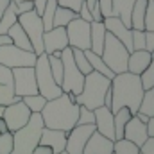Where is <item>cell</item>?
<instances>
[{
    "instance_id": "cell-1",
    "label": "cell",
    "mask_w": 154,
    "mask_h": 154,
    "mask_svg": "<svg viewBox=\"0 0 154 154\" xmlns=\"http://www.w3.org/2000/svg\"><path fill=\"white\" fill-rule=\"evenodd\" d=\"M143 86L140 75L131 72L115 74L111 79V111L115 113L120 108H127L131 115H136L143 99Z\"/></svg>"
},
{
    "instance_id": "cell-2",
    "label": "cell",
    "mask_w": 154,
    "mask_h": 154,
    "mask_svg": "<svg viewBox=\"0 0 154 154\" xmlns=\"http://www.w3.org/2000/svg\"><path fill=\"white\" fill-rule=\"evenodd\" d=\"M39 115L43 118L45 127L68 133L77 124V116H79V104L75 102V95L63 91L56 99L47 100Z\"/></svg>"
},
{
    "instance_id": "cell-3",
    "label": "cell",
    "mask_w": 154,
    "mask_h": 154,
    "mask_svg": "<svg viewBox=\"0 0 154 154\" xmlns=\"http://www.w3.org/2000/svg\"><path fill=\"white\" fill-rule=\"evenodd\" d=\"M109 86H111V79L93 70L84 75V84H82L81 93L75 95V102L88 109L104 106V95L109 90Z\"/></svg>"
},
{
    "instance_id": "cell-4",
    "label": "cell",
    "mask_w": 154,
    "mask_h": 154,
    "mask_svg": "<svg viewBox=\"0 0 154 154\" xmlns=\"http://www.w3.org/2000/svg\"><path fill=\"white\" fill-rule=\"evenodd\" d=\"M45 124L39 113H31L25 125L13 133V152L11 154H32L34 147L39 143V136Z\"/></svg>"
},
{
    "instance_id": "cell-5",
    "label": "cell",
    "mask_w": 154,
    "mask_h": 154,
    "mask_svg": "<svg viewBox=\"0 0 154 154\" xmlns=\"http://www.w3.org/2000/svg\"><path fill=\"white\" fill-rule=\"evenodd\" d=\"M129 50L125 48V45L116 39L111 32L106 31V38H104V47L100 52V57L104 59V63L115 72H127V59H129Z\"/></svg>"
},
{
    "instance_id": "cell-6",
    "label": "cell",
    "mask_w": 154,
    "mask_h": 154,
    "mask_svg": "<svg viewBox=\"0 0 154 154\" xmlns=\"http://www.w3.org/2000/svg\"><path fill=\"white\" fill-rule=\"evenodd\" d=\"M34 75H36V84H38V93L43 95L47 100L50 99H56L57 95L63 93L61 86L56 82V79L50 72V66H48V57L47 54H39L36 57V63H34Z\"/></svg>"
},
{
    "instance_id": "cell-7",
    "label": "cell",
    "mask_w": 154,
    "mask_h": 154,
    "mask_svg": "<svg viewBox=\"0 0 154 154\" xmlns=\"http://www.w3.org/2000/svg\"><path fill=\"white\" fill-rule=\"evenodd\" d=\"M61 61H63V81H61V90L65 93L79 95L84 84V74L77 68L74 56H72V47H66L61 50Z\"/></svg>"
},
{
    "instance_id": "cell-8",
    "label": "cell",
    "mask_w": 154,
    "mask_h": 154,
    "mask_svg": "<svg viewBox=\"0 0 154 154\" xmlns=\"http://www.w3.org/2000/svg\"><path fill=\"white\" fill-rule=\"evenodd\" d=\"M18 23L27 32V36L31 39V45H32V50L38 56L43 54V32H45V27H43L41 16H39L34 9H31L27 13L18 14Z\"/></svg>"
},
{
    "instance_id": "cell-9",
    "label": "cell",
    "mask_w": 154,
    "mask_h": 154,
    "mask_svg": "<svg viewBox=\"0 0 154 154\" xmlns=\"http://www.w3.org/2000/svg\"><path fill=\"white\" fill-rule=\"evenodd\" d=\"M38 54L32 50H23L13 43L9 45H0V65L9 66V68H18V66H34Z\"/></svg>"
},
{
    "instance_id": "cell-10",
    "label": "cell",
    "mask_w": 154,
    "mask_h": 154,
    "mask_svg": "<svg viewBox=\"0 0 154 154\" xmlns=\"http://www.w3.org/2000/svg\"><path fill=\"white\" fill-rule=\"evenodd\" d=\"M66 38H68V47L72 48H81V50H88L91 47L90 43V29L91 23L75 16L72 22L66 23Z\"/></svg>"
},
{
    "instance_id": "cell-11",
    "label": "cell",
    "mask_w": 154,
    "mask_h": 154,
    "mask_svg": "<svg viewBox=\"0 0 154 154\" xmlns=\"http://www.w3.org/2000/svg\"><path fill=\"white\" fill-rule=\"evenodd\" d=\"M14 77V95L16 97H25V95H34L38 93V84L34 75V66H18L11 68Z\"/></svg>"
},
{
    "instance_id": "cell-12",
    "label": "cell",
    "mask_w": 154,
    "mask_h": 154,
    "mask_svg": "<svg viewBox=\"0 0 154 154\" xmlns=\"http://www.w3.org/2000/svg\"><path fill=\"white\" fill-rule=\"evenodd\" d=\"M4 120H5V124H7V129L11 131V133H14V131H18L22 125H25L27 122H29V118H31V109L22 102V99L20 100H16V102H13V104H9V106H4Z\"/></svg>"
},
{
    "instance_id": "cell-13",
    "label": "cell",
    "mask_w": 154,
    "mask_h": 154,
    "mask_svg": "<svg viewBox=\"0 0 154 154\" xmlns=\"http://www.w3.org/2000/svg\"><path fill=\"white\" fill-rule=\"evenodd\" d=\"M95 124H82V125H74L68 133H66V147L65 151L70 154H82V149L88 142V138L91 136V133L95 131Z\"/></svg>"
},
{
    "instance_id": "cell-14",
    "label": "cell",
    "mask_w": 154,
    "mask_h": 154,
    "mask_svg": "<svg viewBox=\"0 0 154 154\" xmlns=\"http://www.w3.org/2000/svg\"><path fill=\"white\" fill-rule=\"evenodd\" d=\"M102 23L108 32H111L116 39H120L129 52H133V29L131 27L124 25V22L118 16H108L102 20Z\"/></svg>"
},
{
    "instance_id": "cell-15",
    "label": "cell",
    "mask_w": 154,
    "mask_h": 154,
    "mask_svg": "<svg viewBox=\"0 0 154 154\" xmlns=\"http://www.w3.org/2000/svg\"><path fill=\"white\" fill-rule=\"evenodd\" d=\"M95 115V127L100 134H104L109 140H115V115L111 108L108 106H99L93 109Z\"/></svg>"
},
{
    "instance_id": "cell-16",
    "label": "cell",
    "mask_w": 154,
    "mask_h": 154,
    "mask_svg": "<svg viewBox=\"0 0 154 154\" xmlns=\"http://www.w3.org/2000/svg\"><path fill=\"white\" fill-rule=\"evenodd\" d=\"M66 47H68V38H66L65 27H52L50 31L43 32V52L45 54H52Z\"/></svg>"
},
{
    "instance_id": "cell-17",
    "label": "cell",
    "mask_w": 154,
    "mask_h": 154,
    "mask_svg": "<svg viewBox=\"0 0 154 154\" xmlns=\"http://www.w3.org/2000/svg\"><path fill=\"white\" fill-rule=\"evenodd\" d=\"M147 136H149V134H147V124L142 122L136 115H133L127 120L125 127H124V138L140 147V145L147 140Z\"/></svg>"
},
{
    "instance_id": "cell-18",
    "label": "cell",
    "mask_w": 154,
    "mask_h": 154,
    "mask_svg": "<svg viewBox=\"0 0 154 154\" xmlns=\"http://www.w3.org/2000/svg\"><path fill=\"white\" fill-rule=\"evenodd\" d=\"M113 143L115 140L106 138L104 134H100L97 129L91 133V136L88 138L82 154H113Z\"/></svg>"
},
{
    "instance_id": "cell-19",
    "label": "cell",
    "mask_w": 154,
    "mask_h": 154,
    "mask_svg": "<svg viewBox=\"0 0 154 154\" xmlns=\"http://www.w3.org/2000/svg\"><path fill=\"white\" fill-rule=\"evenodd\" d=\"M39 143L50 147L54 154L61 152V151H65V147H66V131L43 127L41 136H39Z\"/></svg>"
},
{
    "instance_id": "cell-20",
    "label": "cell",
    "mask_w": 154,
    "mask_h": 154,
    "mask_svg": "<svg viewBox=\"0 0 154 154\" xmlns=\"http://www.w3.org/2000/svg\"><path fill=\"white\" fill-rule=\"evenodd\" d=\"M151 57H152V52L142 48V50H133L129 54V59H127V72L131 74H136L140 75L151 63Z\"/></svg>"
},
{
    "instance_id": "cell-21",
    "label": "cell",
    "mask_w": 154,
    "mask_h": 154,
    "mask_svg": "<svg viewBox=\"0 0 154 154\" xmlns=\"http://www.w3.org/2000/svg\"><path fill=\"white\" fill-rule=\"evenodd\" d=\"M136 0H111V16H118L124 25L131 27V11Z\"/></svg>"
},
{
    "instance_id": "cell-22",
    "label": "cell",
    "mask_w": 154,
    "mask_h": 154,
    "mask_svg": "<svg viewBox=\"0 0 154 154\" xmlns=\"http://www.w3.org/2000/svg\"><path fill=\"white\" fill-rule=\"evenodd\" d=\"M104 38H106V27L102 22H91V29H90V50L95 52V54H100L102 52V47H104Z\"/></svg>"
},
{
    "instance_id": "cell-23",
    "label": "cell",
    "mask_w": 154,
    "mask_h": 154,
    "mask_svg": "<svg viewBox=\"0 0 154 154\" xmlns=\"http://www.w3.org/2000/svg\"><path fill=\"white\" fill-rule=\"evenodd\" d=\"M7 34L11 36L13 39V45H16V47H20V48H23V50H32V45H31V39L27 36V32L23 31V27L16 22V23H13L9 29H7ZM34 52V50H32Z\"/></svg>"
},
{
    "instance_id": "cell-24",
    "label": "cell",
    "mask_w": 154,
    "mask_h": 154,
    "mask_svg": "<svg viewBox=\"0 0 154 154\" xmlns=\"http://www.w3.org/2000/svg\"><path fill=\"white\" fill-rule=\"evenodd\" d=\"M84 54H86V57H88V61H90V65H91V68L95 70V72H99V74H102V75H106L108 79H113L115 77V72L104 63V59L100 57V54H95V52H91L90 48L88 50H84Z\"/></svg>"
},
{
    "instance_id": "cell-25",
    "label": "cell",
    "mask_w": 154,
    "mask_h": 154,
    "mask_svg": "<svg viewBox=\"0 0 154 154\" xmlns=\"http://www.w3.org/2000/svg\"><path fill=\"white\" fill-rule=\"evenodd\" d=\"M145 9H147V0H136L131 11V29L143 31V18H145Z\"/></svg>"
},
{
    "instance_id": "cell-26",
    "label": "cell",
    "mask_w": 154,
    "mask_h": 154,
    "mask_svg": "<svg viewBox=\"0 0 154 154\" xmlns=\"http://www.w3.org/2000/svg\"><path fill=\"white\" fill-rule=\"evenodd\" d=\"M77 16L75 11L68 9V7H63V5H57L56 7V13H54V20H52V27H66L68 22H72Z\"/></svg>"
},
{
    "instance_id": "cell-27",
    "label": "cell",
    "mask_w": 154,
    "mask_h": 154,
    "mask_svg": "<svg viewBox=\"0 0 154 154\" xmlns=\"http://www.w3.org/2000/svg\"><path fill=\"white\" fill-rule=\"evenodd\" d=\"M113 115H115V140H120V138H124V127H125L127 120L133 115L127 108H120Z\"/></svg>"
},
{
    "instance_id": "cell-28",
    "label": "cell",
    "mask_w": 154,
    "mask_h": 154,
    "mask_svg": "<svg viewBox=\"0 0 154 154\" xmlns=\"http://www.w3.org/2000/svg\"><path fill=\"white\" fill-rule=\"evenodd\" d=\"M22 102L31 109V113H41V109H43L47 99H45L43 95H39V93H34V95H25V97H22Z\"/></svg>"
},
{
    "instance_id": "cell-29",
    "label": "cell",
    "mask_w": 154,
    "mask_h": 154,
    "mask_svg": "<svg viewBox=\"0 0 154 154\" xmlns=\"http://www.w3.org/2000/svg\"><path fill=\"white\" fill-rule=\"evenodd\" d=\"M113 154H142V152H140L138 145H134L133 142H129L125 138H120V140H115V143H113Z\"/></svg>"
},
{
    "instance_id": "cell-30",
    "label": "cell",
    "mask_w": 154,
    "mask_h": 154,
    "mask_svg": "<svg viewBox=\"0 0 154 154\" xmlns=\"http://www.w3.org/2000/svg\"><path fill=\"white\" fill-rule=\"evenodd\" d=\"M72 56H74V61H75L77 68L81 70V74L86 75V74L93 72V68H91V65H90L86 54H84V50H81V48H72Z\"/></svg>"
},
{
    "instance_id": "cell-31",
    "label": "cell",
    "mask_w": 154,
    "mask_h": 154,
    "mask_svg": "<svg viewBox=\"0 0 154 154\" xmlns=\"http://www.w3.org/2000/svg\"><path fill=\"white\" fill-rule=\"evenodd\" d=\"M140 113L147 116L154 115V86L143 91V99H142V104H140Z\"/></svg>"
},
{
    "instance_id": "cell-32",
    "label": "cell",
    "mask_w": 154,
    "mask_h": 154,
    "mask_svg": "<svg viewBox=\"0 0 154 154\" xmlns=\"http://www.w3.org/2000/svg\"><path fill=\"white\" fill-rule=\"evenodd\" d=\"M56 7H57V0H47V5H45L43 14H41V22H43L45 31H50L52 29V20H54Z\"/></svg>"
},
{
    "instance_id": "cell-33",
    "label": "cell",
    "mask_w": 154,
    "mask_h": 154,
    "mask_svg": "<svg viewBox=\"0 0 154 154\" xmlns=\"http://www.w3.org/2000/svg\"><path fill=\"white\" fill-rule=\"evenodd\" d=\"M140 81H142L143 90H149V88H152L154 86V50H152V57H151L149 66L140 74Z\"/></svg>"
},
{
    "instance_id": "cell-34",
    "label": "cell",
    "mask_w": 154,
    "mask_h": 154,
    "mask_svg": "<svg viewBox=\"0 0 154 154\" xmlns=\"http://www.w3.org/2000/svg\"><path fill=\"white\" fill-rule=\"evenodd\" d=\"M13 152V133L5 131L0 133V154H11Z\"/></svg>"
},
{
    "instance_id": "cell-35",
    "label": "cell",
    "mask_w": 154,
    "mask_h": 154,
    "mask_svg": "<svg viewBox=\"0 0 154 154\" xmlns=\"http://www.w3.org/2000/svg\"><path fill=\"white\" fill-rule=\"evenodd\" d=\"M82 124H95V115H93V109L79 106V116H77L75 125H82Z\"/></svg>"
},
{
    "instance_id": "cell-36",
    "label": "cell",
    "mask_w": 154,
    "mask_h": 154,
    "mask_svg": "<svg viewBox=\"0 0 154 154\" xmlns=\"http://www.w3.org/2000/svg\"><path fill=\"white\" fill-rule=\"evenodd\" d=\"M143 31H154V2L147 0L145 18H143Z\"/></svg>"
},
{
    "instance_id": "cell-37",
    "label": "cell",
    "mask_w": 154,
    "mask_h": 154,
    "mask_svg": "<svg viewBox=\"0 0 154 154\" xmlns=\"http://www.w3.org/2000/svg\"><path fill=\"white\" fill-rule=\"evenodd\" d=\"M145 48V31L133 29V50Z\"/></svg>"
},
{
    "instance_id": "cell-38",
    "label": "cell",
    "mask_w": 154,
    "mask_h": 154,
    "mask_svg": "<svg viewBox=\"0 0 154 154\" xmlns=\"http://www.w3.org/2000/svg\"><path fill=\"white\" fill-rule=\"evenodd\" d=\"M77 16L79 18H82V20H86V22H93V16H91V11H90V7L86 5V2L82 0V4H81V7H79V11H77Z\"/></svg>"
},
{
    "instance_id": "cell-39",
    "label": "cell",
    "mask_w": 154,
    "mask_h": 154,
    "mask_svg": "<svg viewBox=\"0 0 154 154\" xmlns=\"http://www.w3.org/2000/svg\"><path fill=\"white\" fill-rule=\"evenodd\" d=\"M142 154H154V136H147V140L140 145Z\"/></svg>"
},
{
    "instance_id": "cell-40",
    "label": "cell",
    "mask_w": 154,
    "mask_h": 154,
    "mask_svg": "<svg viewBox=\"0 0 154 154\" xmlns=\"http://www.w3.org/2000/svg\"><path fill=\"white\" fill-rule=\"evenodd\" d=\"M81 4H82V0H57V5H63V7H68V9H72V11H79V7H81Z\"/></svg>"
},
{
    "instance_id": "cell-41",
    "label": "cell",
    "mask_w": 154,
    "mask_h": 154,
    "mask_svg": "<svg viewBox=\"0 0 154 154\" xmlns=\"http://www.w3.org/2000/svg\"><path fill=\"white\" fill-rule=\"evenodd\" d=\"M97 2H99L100 13H102V18L111 16V0H97Z\"/></svg>"
},
{
    "instance_id": "cell-42",
    "label": "cell",
    "mask_w": 154,
    "mask_h": 154,
    "mask_svg": "<svg viewBox=\"0 0 154 154\" xmlns=\"http://www.w3.org/2000/svg\"><path fill=\"white\" fill-rule=\"evenodd\" d=\"M145 50H154V31H145Z\"/></svg>"
},
{
    "instance_id": "cell-43",
    "label": "cell",
    "mask_w": 154,
    "mask_h": 154,
    "mask_svg": "<svg viewBox=\"0 0 154 154\" xmlns=\"http://www.w3.org/2000/svg\"><path fill=\"white\" fill-rule=\"evenodd\" d=\"M32 5H34V11L41 16V14H43V9H45V5H47V0H32Z\"/></svg>"
},
{
    "instance_id": "cell-44",
    "label": "cell",
    "mask_w": 154,
    "mask_h": 154,
    "mask_svg": "<svg viewBox=\"0 0 154 154\" xmlns=\"http://www.w3.org/2000/svg\"><path fill=\"white\" fill-rule=\"evenodd\" d=\"M32 154H54V152H52V149H50V147H47V145H41V143H38V145L34 147Z\"/></svg>"
},
{
    "instance_id": "cell-45",
    "label": "cell",
    "mask_w": 154,
    "mask_h": 154,
    "mask_svg": "<svg viewBox=\"0 0 154 154\" xmlns=\"http://www.w3.org/2000/svg\"><path fill=\"white\" fill-rule=\"evenodd\" d=\"M147 134L154 136V115L149 116V120H147Z\"/></svg>"
},
{
    "instance_id": "cell-46",
    "label": "cell",
    "mask_w": 154,
    "mask_h": 154,
    "mask_svg": "<svg viewBox=\"0 0 154 154\" xmlns=\"http://www.w3.org/2000/svg\"><path fill=\"white\" fill-rule=\"evenodd\" d=\"M9 43H13V39L11 36L5 32V34H0V45H9Z\"/></svg>"
},
{
    "instance_id": "cell-47",
    "label": "cell",
    "mask_w": 154,
    "mask_h": 154,
    "mask_svg": "<svg viewBox=\"0 0 154 154\" xmlns=\"http://www.w3.org/2000/svg\"><path fill=\"white\" fill-rule=\"evenodd\" d=\"M9 2H11V0H0V18H2V14H4V11H5V7L9 5Z\"/></svg>"
},
{
    "instance_id": "cell-48",
    "label": "cell",
    "mask_w": 154,
    "mask_h": 154,
    "mask_svg": "<svg viewBox=\"0 0 154 154\" xmlns=\"http://www.w3.org/2000/svg\"><path fill=\"white\" fill-rule=\"evenodd\" d=\"M5 131H9V129H7V124H5L4 116H0V133H5Z\"/></svg>"
},
{
    "instance_id": "cell-49",
    "label": "cell",
    "mask_w": 154,
    "mask_h": 154,
    "mask_svg": "<svg viewBox=\"0 0 154 154\" xmlns=\"http://www.w3.org/2000/svg\"><path fill=\"white\" fill-rule=\"evenodd\" d=\"M136 116H138V118H140L142 122H145V124H147V120H149V116H147V115H143V113H140V111L136 113Z\"/></svg>"
},
{
    "instance_id": "cell-50",
    "label": "cell",
    "mask_w": 154,
    "mask_h": 154,
    "mask_svg": "<svg viewBox=\"0 0 154 154\" xmlns=\"http://www.w3.org/2000/svg\"><path fill=\"white\" fill-rule=\"evenodd\" d=\"M84 2H86V5L90 7V11H91V7H93V5L97 4V0H84Z\"/></svg>"
},
{
    "instance_id": "cell-51",
    "label": "cell",
    "mask_w": 154,
    "mask_h": 154,
    "mask_svg": "<svg viewBox=\"0 0 154 154\" xmlns=\"http://www.w3.org/2000/svg\"><path fill=\"white\" fill-rule=\"evenodd\" d=\"M14 2H23V0H14ZM27 2H32V0H27Z\"/></svg>"
},
{
    "instance_id": "cell-52",
    "label": "cell",
    "mask_w": 154,
    "mask_h": 154,
    "mask_svg": "<svg viewBox=\"0 0 154 154\" xmlns=\"http://www.w3.org/2000/svg\"><path fill=\"white\" fill-rule=\"evenodd\" d=\"M57 154H59V152H57Z\"/></svg>"
},
{
    "instance_id": "cell-53",
    "label": "cell",
    "mask_w": 154,
    "mask_h": 154,
    "mask_svg": "<svg viewBox=\"0 0 154 154\" xmlns=\"http://www.w3.org/2000/svg\"><path fill=\"white\" fill-rule=\"evenodd\" d=\"M152 2H154V0H152Z\"/></svg>"
}]
</instances>
